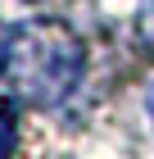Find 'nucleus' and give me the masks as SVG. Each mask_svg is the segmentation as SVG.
I'll list each match as a JSON object with an SVG mask.
<instances>
[{"mask_svg": "<svg viewBox=\"0 0 154 159\" xmlns=\"http://www.w3.org/2000/svg\"><path fill=\"white\" fill-rule=\"evenodd\" d=\"M0 64L32 105H59L82 73V46L59 23H27L9 37Z\"/></svg>", "mask_w": 154, "mask_h": 159, "instance_id": "f257e3e1", "label": "nucleus"}, {"mask_svg": "<svg viewBox=\"0 0 154 159\" xmlns=\"http://www.w3.org/2000/svg\"><path fill=\"white\" fill-rule=\"evenodd\" d=\"M14 146H18V105L0 96V159H9Z\"/></svg>", "mask_w": 154, "mask_h": 159, "instance_id": "f03ea898", "label": "nucleus"}, {"mask_svg": "<svg viewBox=\"0 0 154 159\" xmlns=\"http://www.w3.org/2000/svg\"><path fill=\"white\" fill-rule=\"evenodd\" d=\"M145 109H150V118H154V86H150V96H145Z\"/></svg>", "mask_w": 154, "mask_h": 159, "instance_id": "7ed1b4c3", "label": "nucleus"}]
</instances>
